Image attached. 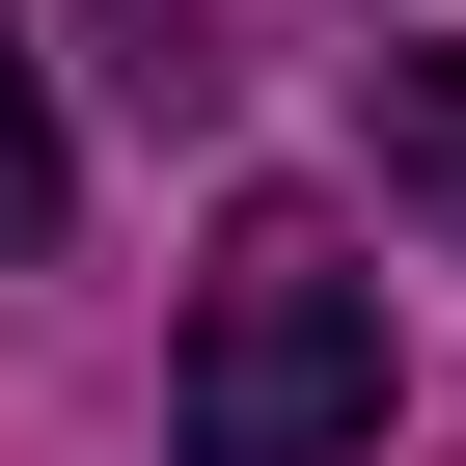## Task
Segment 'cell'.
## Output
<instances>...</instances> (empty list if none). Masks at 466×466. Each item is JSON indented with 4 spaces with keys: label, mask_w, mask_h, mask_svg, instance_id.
I'll return each mask as SVG.
<instances>
[{
    "label": "cell",
    "mask_w": 466,
    "mask_h": 466,
    "mask_svg": "<svg viewBox=\"0 0 466 466\" xmlns=\"http://www.w3.org/2000/svg\"><path fill=\"white\" fill-rule=\"evenodd\" d=\"M56 219H83V192H56V83H28V28H0V275H28Z\"/></svg>",
    "instance_id": "3"
},
{
    "label": "cell",
    "mask_w": 466,
    "mask_h": 466,
    "mask_svg": "<svg viewBox=\"0 0 466 466\" xmlns=\"http://www.w3.org/2000/svg\"><path fill=\"white\" fill-rule=\"evenodd\" d=\"M357 137H384V192L466 248V56H357Z\"/></svg>",
    "instance_id": "2"
},
{
    "label": "cell",
    "mask_w": 466,
    "mask_h": 466,
    "mask_svg": "<svg viewBox=\"0 0 466 466\" xmlns=\"http://www.w3.org/2000/svg\"><path fill=\"white\" fill-rule=\"evenodd\" d=\"M192 466H357L384 439V275L329 248V219H219V275H192V384H165Z\"/></svg>",
    "instance_id": "1"
},
{
    "label": "cell",
    "mask_w": 466,
    "mask_h": 466,
    "mask_svg": "<svg viewBox=\"0 0 466 466\" xmlns=\"http://www.w3.org/2000/svg\"><path fill=\"white\" fill-rule=\"evenodd\" d=\"M83 28H110V83H137V110H219V0H83Z\"/></svg>",
    "instance_id": "4"
}]
</instances>
